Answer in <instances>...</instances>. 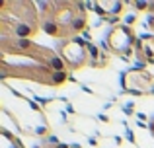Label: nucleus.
Here are the masks:
<instances>
[{
  "mask_svg": "<svg viewBox=\"0 0 154 148\" xmlns=\"http://www.w3.org/2000/svg\"><path fill=\"white\" fill-rule=\"evenodd\" d=\"M148 29L154 33V2H150V10H148Z\"/></svg>",
  "mask_w": 154,
  "mask_h": 148,
  "instance_id": "obj_10",
  "label": "nucleus"
},
{
  "mask_svg": "<svg viewBox=\"0 0 154 148\" xmlns=\"http://www.w3.org/2000/svg\"><path fill=\"white\" fill-rule=\"evenodd\" d=\"M148 129H150V134H152V138H154V117L150 119V123H148Z\"/></svg>",
  "mask_w": 154,
  "mask_h": 148,
  "instance_id": "obj_12",
  "label": "nucleus"
},
{
  "mask_svg": "<svg viewBox=\"0 0 154 148\" xmlns=\"http://www.w3.org/2000/svg\"><path fill=\"white\" fill-rule=\"evenodd\" d=\"M57 55L60 57L63 65L66 66L68 72H78L84 66H103L98 59H103L107 62V57L98 51L92 43L84 41L82 37L66 39V41H59L57 45Z\"/></svg>",
  "mask_w": 154,
  "mask_h": 148,
  "instance_id": "obj_4",
  "label": "nucleus"
},
{
  "mask_svg": "<svg viewBox=\"0 0 154 148\" xmlns=\"http://www.w3.org/2000/svg\"><path fill=\"white\" fill-rule=\"evenodd\" d=\"M0 148H26V146L14 133H10L8 129H0Z\"/></svg>",
  "mask_w": 154,
  "mask_h": 148,
  "instance_id": "obj_9",
  "label": "nucleus"
},
{
  "mask_svg": "<svg viewBox=\"0 0 154 148\" xmlns=\"http://www.w3.org/2000/svg\"><path fill=\"white\" fill-rule=\"evenodd\" d=\"M41 29V12L27 0L0 2V35L2 39H29Z\"/></svg>",
  "mask_w": 154,
  "mask_h": 148,
  "instance_id": "obj_3",
  "label": "nucleus"
},
{
  "mask_svg": "<svg viewBox=\"0 0 154 148\" xmlns=\"http://www.w3.org/2000/svg\"><path fill=\"white\" fill-rule=\"evenodd\" d=\"M41 29L47 35L66 41V39L80 37L88 26L86 4L74 0H57V2L41 4Z\"/></svg>",
  "mask_w": 154,
  "mask_h": 148,
  "instance_id": "obj_2",
  "label": "nucleus"
},
{
  "mask_svg": "<svg viewBox=\"0 0 154 148\" xmlns=\"http://www.w3.org/2000/svg\"><path fill=\"white\" fill-rule=\"evenodd\" d=\"M135 57L143 65L154 66V33H146V35H140L139 37Z\"/></svg>",
  "mask_w": 154,
  "mask_h": 148,
  "instance_id": "obj_8",
  "label": "nucleus"
},
{
  "mask_svg": "<svg viewBox=\"0 0 154 148\" xmlns=\"http://www.w3.org/2000/svg\"><path fill=\"white\" fill-rule=\"evenodd\" d=\"M121 88L131 95H154V74L146 66H133L121 74Z\"/></svg>",
  "mask_w": 154,
  "mask_h": 148,
  "instance_id": "obj_6",
  "label": "nucleus"
},
{
  "mask_svg": "<svg viewBox=\"0 0 154 148\" xmlns=\"http://www.w3.org/2000/svg\"><path fill=\"white\" fill-rule=\"evenodd\" d=\"M137 43H139V35L133 29V26L119 22L105 33L103 45L107 55H113L119 59H131L137 53Z\"/></svg>",
  "mask_w": 154,
  "mask_h": 148,
  "instance_id": "obj_5",
  "label": "nucleus"
},
{
  "mask_svg": "<svg viewBox=\"0 0 154 148\" xmlns=\"http://www.w3.org/2000/svg\"><path fill=\"white\" fill-rule=\"evenodd\" d=\"M90 6L94 8V12L100 18L107 20V22H113V26H115V23H119L117 20L125 14L129 2H121V0H96Z\"/></svg>",
  "mask_w": 154,
  "mask_h": 148,
  "instance_id": "obj_7",
  "label": "nucleus"
},
{
  "mask_svg": "<svg viewBox=\"0 0 154 148\" xmlns=\"http://www.w3.org/2000/svg\"><path fill=\"white\" fill-rule=\"evenodd\" d=\"M68 70L60 57L29 39H2L0 43V76L2 80H29L45 86H63Z\"/></svg>",
  "mask_w": 154,
  "mask_h": 148,
  "instance_id": "obj_1",
  "label": "nucleus"
},
{
  "mask_svg": "<svg viewBox=\"0 0 154 148\" xmlns=\"http://www.w3.org/2000/svg\"><path fill=\"white\" fill-rule=\"evenodd\" d=\"M43 148H78V146H72V144H60V142H55V144H47Z\"/></svg>",
  "mask_w": 154,
  "mask_h": 148,
  "instance_id": "obj_11",
  "label": "nucleus"
}]
</instances>
